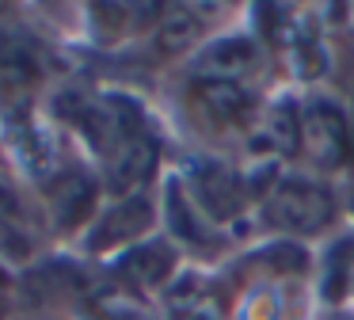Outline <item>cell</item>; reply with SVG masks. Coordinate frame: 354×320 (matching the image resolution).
<instances>
[{
	"mask_svg": "<svg viewBox=\"0 0 354 320\" xmlns=\"http://www.w3.org/2000/svg\"><path fill=\"white\" fill-rule=\"evenodd\" d=\"M328 198L313 187H282L274 198V217L290 229H316L328 221Z\"/></svg>",
	"mask_w": 354,
	"mask_h": 320,
	"instance_id": "6da1fadb",
	"label": "cell"
}]
</instances>
